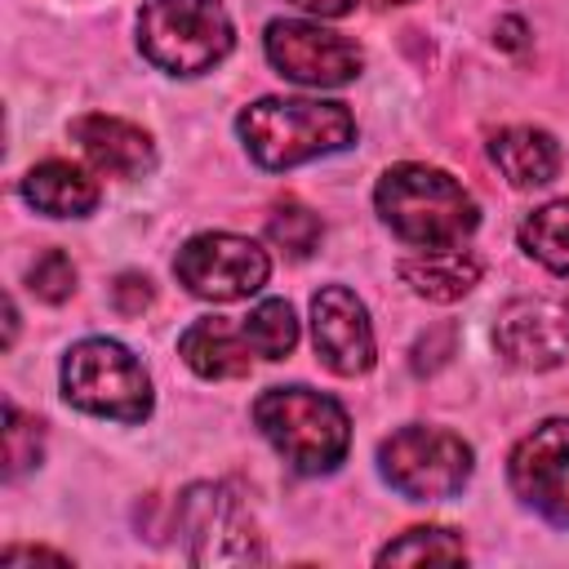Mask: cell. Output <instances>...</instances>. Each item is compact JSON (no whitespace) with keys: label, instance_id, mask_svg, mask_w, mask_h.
<instances>
[{"label":"cell","instance_id":"cell-6","mask_svg":"<svg viewBox=\"0 0 569 569\" xmlns=\"http://www.w3.org/2000/svg\"><path fill=\"white\" fill-rule=\"evenodd\" d=\"M476 453L462 436L445 431V427H422L409 422L400 431H391L378 445V471L382 480L409 498V502H440L453 498L467 480H471Z\"/></svg>","mask_w":569,"mask_h":569},{"label":"cell","instance_id":"cell-25","mask_svg":"<svg viewBox=\"0 0 569 569\" xmlns=\"http://www.w3.org/2000/svg\"><path fill=\"white\" fill-rule=\"evenodd\" d=\"M289 4H298L311 18H347L356 9V0H289Z\"/></svg>","mask_w":569,"mask_h":569},{"label":"cell","instance_id":"cell-14","mask_svg":"<svg viewBox=\"0 0 569 569\" xmlns=\"http://www.w3.org/2000/svg\"><path fill=\"white\" fill-rule=\"evenodd\" d=\"M178 356L187 360V369L196 378L222 382V378H244L253 369L258 351H253V342L244 333V320L231 325V320H218V316H200L196 325L182 329Z\"/></svg>","mask_w":569,"mask_h":569},{"label":"cell","instance_id":"cell-17","mask_svg":"<svg viewBox=\"0 0 569 569\" xmlns=\"http://www.w3.org/2000/svg\"><path fill=\"white\" fill-rule=\"evenodd\" d=\"M400 280L427 302H458L480 284V258L462 249H422L400 258Z\"/></svg>","mask_w":569,"mask_h":569},{"label":"cell","instance_id":"cell-12","mask_svg":"<svg viewBox=\"0 0 569 569\" xmlns=\"http://www.w3.org/2000/svg\"><path fill=\"white\" fill-rule=\"evenodd\" d=\"M311 338H316V356L338 373V378H356L373 369V325L365 302L347 289V284H325L311 298Z\"/></svg>","mask_w":569,"mask_h":569},{"label":"cell","instance_id":"cell-10","mask_svg":"<svg viewBox=\"0 0 569 569\" xmlns=\"http://www.w3.org/2000/svg\"><path fill=\"white\" fill-rule=\"evenodd\" d=\"M178 529L196 565H236L262 560L258 538L244 525V511L227 485H191L178 498Z\"/></svg>","mask_w":569,"mask_h":569},{"label":"cell","instance_id":"cell-28","mask_svg":"<svg viewBox=\"0 0 569 569\" xmlns=\"http://www.w3.org/2000/svg\"><path fill=\"white\" fill-rule=\"evenodd\" d=\"M382 4H409V0H382Z\"/></svg>","mask_w":569,"mask_h":569},{"label":"cell","instance_id":"cell-7","mask_svg":"<svg viewBox=\"0 0 569 569\" xmlns=\"http://www.w3.org/2000/svg\"><path fill=\"white\" fill-rule=\"evenodd\" d=\"M173 276H178V284H187V293H196L204 302H236L267 284L271 258L249 236L200 231L178 249Z\"/></svg>","mask_w":569,"mask_h":569},{"label":"cell","instance_id":"cell-18","mask_svg":"<svg viewBox=\"0 0 569 569\" xmlns=\"http://www.w3.org/2000/svg\"><path fill=\"white\" fill-rule=\"evenodd\" d=\"M520 249L556 276H569V196L538 204L520 222Z\"/></svg>","mask_w":569,"mask_h":569},{"label":"cell","instance_id":"cell-8","mask_svg":"<svg viewBox=\"0 0 569 569\" xmlns=\"http://www.w3.org/2000/svg\"><path fill=\"white\" fill-rule=\"evenodd\" d=\"M262 49H267V62L284 80L307 84V89H342L365 67V53L356 40H347L342 31H329L320 22H307V18L267 22Z\"/></svg>","mask_w":569,"mask_h":569},{"label":"cell","instance_id":"cell-15","mask_svg":"<svg viewBox=\"0 0 569 569\" xmlns=\"http://www.w3.org/2000/svg\"><path fill=\"white\" fill-rule=\"evenodd\" d=\"M22 200L49 218H84L98 204V182L71 160H40L18 182Z\"/></svg>","mask_w":569,"mask_h":569},{"label":"cell","instance_id":"cell-3","mask_svg":"<svg viewBox=\"0 0 569 569\" xmlns=\"http://www.w3.org/2000/svg\"><path fill=\"white\" fill-rule=\"evenodd\" d=\"M253 422L262 440L302 476H329L351 445L347 409L311 387H271L253 400Z\"/></svg>","mask_w":569,"mask_h":569},{"label":"cell","instance_id":"cell-27","mask_svg":"<svg viewBox=\"0 0 569 569\" xmlns=\"http://www.w3.org/2000/svg\"><path fill=\"white\" fill-rule=\"evenodd\" d=\"M498 31H502V44H507V49H516V44H520V31H525V22H520V18H507Z\"/></svg>","mask_w":569,"mask_h":569},{"label":"cell","instance_id":"cell-5","mask_svg":"<svg viewBox=\"0 0 569 569\" xmlns=\"http://www.w3.org/2000/svg\"><path fill=\"white\" fill-rule=\"evenodd\" d=\"M62 400L111 422H142L151 413V378L142 360L116 338H80L62 356Z\"/></svg>","mask_w":569,"mask_h":569},{"label":"cell","instance_id":"cell-4","mask_svg":"<svg viewBox=\"0 0 569 569\" xmlns=\"http://www.w3.org/2000/svg\"><path fill=\"white\" fill-rule=\"evenodd\" d=\"M231 44L236 27L218 0H147L138 13V49L169 76H204Z\"/></svg>","mask_w":569,"mask_h":569},{"label":"cell","instance_id":"cell-16","mask_svg":"<svg viewBox=\"0 0 569 569\" xmlns=\"http://www.w3.org/2000/svg\"><path fill=\"white\" fill-rule=\"evenodd\" d=\"M489 160L511 187H547L560 173V147L547 129L507 124L489 138Z\"/></svg>","mask_w":569,"mask_h":569},{"label":"cell","instance_id":"cell-21","mask_svg":"<svg viewBox=\"0 0 569 569\" xmlns=\"http://www.w3.org/2000/svg\"><path fill=\"white\" fill-rule=\"evenodd\" d=\"M320 236H325V222L307 204H298V200L276 204L271 218H267V240L276 249H284L289 258H311L316 244H320Z\"/></svg>","mask_w":569,"mask_h":569},{"label":"cell","instance_id":"cell-1","mask_svg":"<svg viewBox=\"0 0 569 569\" xmlns=\"http://www.w3.org/2000/svg\"><path fill=\"white\" fill-rule=\"evenodd\" d=\"M373 204L391 236L413 249H458L480 227L471 191L445 169L418 160L391 164L373 187Z\"/></svg>","mask_w":569,"mask_h":569},{"label":"cell","instance_id":"cell-19","mask_svg":"<svg viewBox=\"0 0 569 569\" xmlns=\"http://www.w3.org/2000/svg\"><path fill=\"white\" fill-rule=\"evenodd\" d=\"M467 547L445 525H413L378 551V565H462Z\"/></svg>","mask_w":569,"mask_h":569},{"label":"cell","instance_id":"cell-11","mask_svg":"<svg viewBox=\"0 0 569 569\" xmlns=\"http://www.w3.org/2000/svg\"><path fill=\"white\" fill-rule=\"evenodd\" d=\"M493 347L516 369H556L569 356V302L511 298L493 320Z\"/></svg>","mask_w":569,"mask_h":569},{"label":"cell","instance_id":"cell-22","mask_svg":"<svg viewBox=\"0 0 569 569\" xmlns=\"http://www.w3.org/2000/svg\"><path fill=\"white\" fill-rule=\"evenodd\" d=\"M40 458H44L40 422L27 418L18 405H4V480H18L22 471L40 467Z\"/></svg>","mask_w":569,"mask_h":569},{"label":"cell","instance_id":"cell-26","mask_svg":"<svg viewBox=\"0 0 569 569\" xmlns=\"http://www.w3.org/2000/svg\"><path fill=\"white\" fill-rule=\"evenodd\" d=\"M27 560H58V565H67V556L44 551V547H9V551L0 556V565H27Z\"/></svg>","mask_w":569,"mask_h":569},{"label":"cell","instance_id":"cell-9","mask_svg":"<svg viewBox=\"0 0 569 569\" xmlns=\"http://www.w3.org/2000/svg\"><path fill=\"white\" fill-rule=\"evenodd\" d=\"M511 493L542 520L569 529V418H547L507 458Z\"/></svg>","mask_w":569,"mask_h":569},{"label":"cell","instance_id":"cell-24","mask_svg":"<svg viewBox=\"0 0 569 569\" xmlns=\"http://www.w3.org/2000/svg\"><path fill=\"white\" fill-rule=\"evenodd\" d=\"M147 302H151V280H147V276L124 271V276L116 280V307H120L124 316H138Z\"/></svg>","mask_w":569,"mask_h":569},{"label":"cell","instance_id":"cell-20","mask_svg":"<svg viewBox=\"0 0 569 569\" xmlns=\"http://www.w3.org/2000/svg\"><path fill=\"white\" fill-rule=\"evenodd\" d=\"M244 333H249L258 360H284L298 347V316L284 298H262L244 316Z\"/></svg>","mask_w":569,"mask_h":569},{"label":"cell","instance_id":"cell-23","mask_svg":"<svg viewBox=\"0 0 569 569\" xmlns=\"http://www.w3.org/2000/svg\"><path fill=\"white\" fill-rule=\"evenodd\" d=\"M27 289L40 302H67L76 293V262L62 249H44L31 267H27Z\"/></svg>","mask_w":569,"mask_h":569},{"label":"cell","instance_id":"cell-13","mask_svg":"<svg viewBox=\"0 0 569 569\" xmlns=\"http://www.w3.org/2000/svg\"><path fill=\"white\" fill-rule=\"evenodd\" d=\"M71 142L84 151V160L98 169V173H111V178H142L156 169V142L147 129H138L133 120H120V116H76L71 120Z\"/></svg>","mask_w":569,"mask_h":569},{"label":"cell","instance_id":"cell-2","mask_svg":"<svg viewBox=\"0 0 569 569\" xmlns=\"http://www.w3.org/2000/svg\"><path fill=\"white\" fill-rule=\"evenodd\" d=\"M244 151L262 169H293L356 142V116L333 98H258L236 116Z\"/></svg>","mask_w":569,"mask_h":569}]
</instances>
